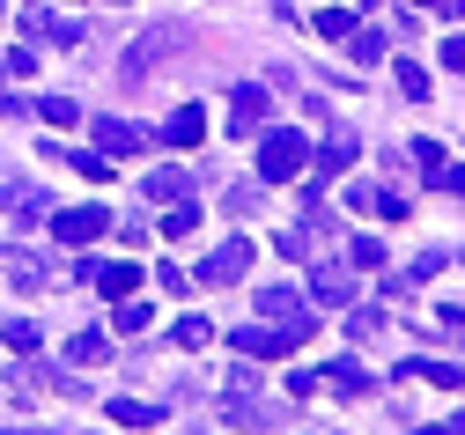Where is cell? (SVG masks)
Returning <instances> with one entry per match:
<instances>
[{
    "instance_id": "cell-1",
    "label": "cell",
    "mask_w": 465,
    "mask_h": 435,
    "mask_svg": "<svg viewBox=\"0 0 465 435\" xmlns=\"http://www.w3.org/2000/svg\"><path fill=\"white\" fill-rule=\"evenodd\" d=\"M185 44H193V23H155L148 37H134V44H126V59H119V82H148V74L163 67V59H170V52H185Z\"/></svg>"
},
{
    "instance_id": "cell-2",
    "label": "cell",
    "mask_w": 465,
    "mask_h": 435,
    "mask_svg": "<svg viewBox=\"0 0 465 435\" xmlns=\"http://www.w3.org/2000/svg\"><path fill=\"white\" fill-rule=\"evenodd\" d=\"M303 163H311V133H288V126L259 133V184H288V177H303Z\"/></svg>"
},
{
    "instance_id": "cell-3",
    "label": "cell",
    "mask_w": 465,
    "mask_h": 435,
    "mask_svg": "<svg viewBox=\"0 0 465 435\" xmlns=\"http://www.w3.org/2000/svg\"><path fill=\"white\" fill-rule=\"evenodd\" d=\"M311 340V325H273V318H259V325H237L229 332V347H237L244 361H281L288 347H303Z\"/></svg>"
},
{
    "instance_id": "cell-4",
    "label": "cell",
    "mask_w": 465,
    "mask_h": 435,
    "mask_svg": "<svg viewBox=\"0 0 465 435\" xmlns=\"http://www.w3.org/2000/svg\"><path fill=\"white\" fill-rule=\"evenodd\" d=\"M252 273V236H229L222 252L200 259V288H229V281H244Z\"/></svg>"
},
{
    "instance_id": "cell-5",
    "label": "cell",
    "mask_w": 465,
    "mask_h": 435,
    "mask_svg": "<svg viewBox=\"0 0 465 435\" xmlns=\"http://www.w3.org/2000/svg\"><path fill=\"white\" fill-rule=\"evenodd\" d=\"M52 222V236H60V243H74V252H82V243H96L104 229H111V214L104 207H60V214H45Z\"/></svg>"
},
{
    "instance_id": "cell-6",
    "label": "cell",
    "mask_w": 465,
    "mask_h": 435,
    "mask_svg": "<svg viewBox=\"0 0 465 435\" xmlns=\"http://www.w3.org/2000/svg\"><path fill=\"white\" fill-rule=\"evenodd\" d=\"M155 141H163V148H200V141H207V111H200V104H178Z\"/></svg>"
},
{
    "instance_id": "cell-7",
    "label": "cell",
    "mask_w": 465,
    "mask_h": 435,
    "mask_svg": "<svg viewBox=\"0 0 465 435\" xmlns=\"http://www.w3.org/2000/svg\"><path fill=\"white\" fill-rule=\"evenodd\" d=\"M266 104H273L266 82H244L237 96H229V126H237V133H259V126H266Z\"/></svg>"
},
{
    "instance_id": "cell-8",
    "label": "cell",
    "mask_w": 465,
    "mask_h": 435,
    "mask_svg": "<svg viewBox=\"0 0 465 435\" xmlns=\"http://www.w3.org/2000/svg\"><path fill=\"white\" fill-rule=\"evenodd\" d=\"M89 281H96V295H104V302H126V295H141V266H126V259L89 266Z\"/></svg>"
},
{
    "instance_id": "cell-9",
    "label": "cell",
    "mask_w": 465,
    "mask_h": 435,
    "mask_svg": "<svg viewBox=\"0 0 465 435\" xmlns=\"http://www.w3.org/2000/svg\"><path fill=\"white\" fill-rule=\"evenodd\" d=\"M259 318H273V325H318L296 288H259Z\"/></svg>"
},
{
    "instance_id": "cell-10",
    "label": "cell",
    "mask_w": 465,
    "mask_h": 435,
    "mask_svg": "<svg viewBox=\"0 0 465 435\" xmlns=\"http://www.w3.org/2000/svg\"><path fill=\"white\" fill-rule=\"evenodd\" d=\"M23 30H30V37H45V44H82V37H89V23H74V15H45V8H30V15H23Z\"/></svg>"
},
{
    "instance_id": "cell-11",
    "label": "cell",
    "mask_w": 465,
    "mask_h": 435,
    "mask_svg": "<svg viewBox=\"0 0 465 435\" xmlns=\"http://www.w3.org/2000/svg\"><path fill=\"white\" fill-rule=\"evenodd\" d=\"M311 295H318L325 310H340L347 295H355V266H332V259H325V266H311Z\"/></svg>"
},
{
    "instance_id": "cell-12",
    "label": "cell",
    "mask_w": 465,
    "mask_h": 435,
    "mask_svg": "<svg viewBox=\"0 0 465 435\" xmlns=\"http://www.w3.org/2000/svg\"><path fill=\"white\" fill-rule=\"evenodd\" d=\"M89 133H96V148H104V155H134V148L148 141L134 118H89Z\"/></svg>"
},
{
    "instance_id": "cell-13",
    "label": "cell",
    "mask_w": 465,
    "mask_h": 435,
    "mask_svg": "<svg viewBox=\"0 0 465 435\" xmlns=\"http://www.w3.org/2000/svg\"><path fill=\"white\" fill-rule=\"evenodd\" d=\"M347 200H355L362 214H384V222H406V200L391 193V184H370V177H362V184H347Z\"/></svg>"
},
{
    "instance_id": "cell-14",
    "label": "cell",
    "mask_w": 465,
    "mask_h": 435,
    "mask_svg": "<svg viewBox=\"0 0 465 435\" xmlns=\"http://www.w3.org/2000/svg\"><path fill=\"white\" fill-rule=\"evenodd\" d=\"M355 155H362V141H355V133H325V148H318V177L355 170Z\"/></svg>"
},
{
    "instance_id": "cell-15",
    "label": "cell",
    "mask_w": 465,
    "mask_h": 435,
    "mask_svg": "<svg viewBox=\"0 0 465 435\" xmlns=\"http://www.w3.org/2000/svg\"><path fill=\"white\" fill-rule=\"evenodd\" d=\"M325 384H332L340 399H362V391H370V369H362L355 354H340V361H325Z\"/></svg>"
},
{
    "instance_id": "cell-16",
    "label": "cell",
    "mask_w": 465,
    "mask_h": 435,
    "mask_svg": "<svg viewBox=\"0 0 465 435\" xmlns=\"http://www.w3.org/2000/svg\"><path fill=\"white\" fill-rule=\"evenodd\" d=\"M399 369H406V377L443 384V391H465V361H429V354H421V361H399Z\"/></svg>"
},
{
    "instance_id": "cell-17",
    "label": "cell",
    "mask_w": 465,
    "mask_h": 435,
    "mask_svg": "<svg viewBox=\"0 0 465 435\" xmlns=\"http://www.w3.org/2000/svg\"><path fill=\"white\" fill-rule=\"evenodd\" d=\"M0 207H8L15 222H45L52 207H45V193H37V184H8V193H0Z\"/></svg>"
},
{
    "instance_id": "cell-18",
    "label": "cell",
    "mask_w": 465,
    "mask_h": 435,
    "mask_svg": "<svg viewBox=\"0 0 465 435\" xmlns=\"http://www.w3.org/2000/svg\"><path fill=\"white\" fill-rule=\"evenodd\" d=\"M0 273H8L15 288H45V259L37 252H0Z\"/></svg>"
},
{
    "instance_id": "cell-19",
    "label": "cell",
    "mask_w": 465,
    "mask_h": 435,
    "mask_svg": "<svg viewBox=\"0 0 465 435\" xmlns=\"http://www.w3.org/2000/svg\"><path fill=\"white\" fill-rule=\"evenodd\" d=\"M141 193L170 207V200H185V193H193V177H185V170H148V184H141Z\"/></svg>"
},
{
    "instance_id": "cell-20",
    "label": "cell",
    "mask_w": 465,
    "mask_h": 435,
    "mask_svg": "<svg viewBox=\"0 0 465 435\" xmlns=\"http://www.w3.org/2000/svg\"><path fill=\"white\" fill-rule=\"evenodd\" d=\"M104 413L119 420V428H155V420H163V406H148V399H111Z\"/></svg>"
},
{
    "instance_id": "cell-21",
    "label": "cell",
    "mask_w": 465,
    "mask_h": 435,
    "mask_svg": "<svg viewBox=\"0 0 465 435\" xmlns=\"http://www.w3.org/2000/svg\"><path fill=\"white\" fill-rule=\"evenodd\" d=\"M37 118L45 126H82V104L74 96H37Z\"/></svg>"
},
{
    "instance_id": "cell-22",
    "label": "cell",
    "mask_w": 465,
    "mask_h": 435,
    "mask_svg": "<svg viewBox=\"0 0 465 435\" xmlns=\"http://www.w3.org/2000/svg\"><path fill=\"white\" fill-rule=\"evenodd\" d=\"M148 318H155V310H148V302H141V295H126V302H119V310H111V325H119V332H126V340H134V332H148Z\"/></svg>"
},
{
    "instance_id": "cell-23",
    "label": "cell",
    "mask_w": 465,
    "mask_h": 435,
    "mask_svg": "<svg viewBox=\"0 0 465 435\" xmlns=\"http://www.w3.org/2000/svg\"><path fill=\"white\" fill-rule=\"evenodd\" d=\"M104 354H111V340H104V332H74V340H67V361H82V369H96Z\"/></svg>"
},
{
    "instance_id": "cell-24",
    "label": "cell",
    "mask_w": 465,
    "mask_h": 435,
    "mask_svg": "<svg viewBox=\"0 0 465 435\" xmlns=\"http://www.w3.org/2000/svg\"><path fill=\"white\" fill-rule=\"evenodd\" d=\"M347 52H355V67H377L384 59V30H347Z\"/></svg>"
},
{
    "instance_id": "cell-25",
    "label": "cell",
    "mask_w": 465,
    "mask_h": 435,
    "mask_svg": "<svg viewBox=\"0 0 465 435\" xmlns=\"http://www.w3.org/2000/svg\"><path fill=\"white\" fill-rule=\"evenodd\" d=\"M347 266H355V273H377V266H384V243H377V236H355V243H347Z\"/></svg>"
},
{
    "instance_id": "cell-26",
    "label": "cell",
    "mask_w": 465,
    "mask_h": 435,
    "mask_svg": "<svg viewBox=\"0 0 465 435\" xmlns=\"http://www.w3.org/2000/svg\"><path fill=\"white\" fill-rule=\"evenodd\" d=\"M200 229V207L193 200H170V214H163V236H193Z\"/></svg>"
},
{
    "instance_id": "cell-27",
    "label": "cell",
    "mask_w": 465,
    "mask_h": 435,
    "mask_svg": "<svg viewBox=\"0 0 465 435\" xmlns=\"http://www.w3.org/2000/svg\"><path fill=\"white\" fill-rule=\"evenodd\" d=\"M311 30H318V37H347V30H355V8H318Z\"/></svg>"
},
{
    "instance_id": "cell-28",
    "label": "cell",
    "mask_w": 465,
    "mask_h": 435,
    "mask_svg": "<svg viewBox=\"0 0 465 435\" xmlns=\"http://www.w3.org/2000/svg\"><path fill=\"white\" fill-rule=\"evenodd\" d=\"M399 96H414V104H421V96H429V67H414V59H399Z\"/></svg>"
},
{
    "instance_id": "cell-29",
    "label": "cell",
    "mask_w": 465,
    "mask_h": 435,
    "mask_svg": "<svg viewBox=\"0 0 465 435\" xmlns=\"http://www.w3.org/2000/svg\"><path fill=\"white\" fill-rule=\"evenodd\" d=\"M347 332H355V340H377V332H384V310H377V302H362L355 318H347Z\"/></svg>"
},
{
    "instance_id": "cell-30",
    "label": "cell",
    "mask_w": 465,
    "mask_h": 435,
    "mask_svg": "<svg viewBox=\"0 0 465 435\" xmlns=\"http://www.w3.org/2000/svg\"><path fill=\"white\" fill-rule=\"evenodd\" d=\"M8 347L15 354H37V318H8Z\"/></svg>"
},
{
    "instance_id": "cell-31",
    "label": "cell",
    "mask_w": 465,
    "mask_h": 435,
    "mask_svg": "<svg viewBox=\"0 0 465 435\" xmlns=\"http://www.w3.org/2000/svg\"><path fill=\"white\" fill-rule=\"evenodd\" d=\"M429 177H436V193H450V200H465V170H458V163H436Z\"/></svg>"
},
{
    "instance_id": "cell-32",
    "label": "cell",
    "mask_w": 465,
    "mask_h": 435,
    "mask_svg": "<svg viewBox=\"0 0 465 435\" xmlns=\"http://www.w3.org/2000/svg\"><path fill=\"white\" fill-rule=\"evenodd\" d=\"M273 252H281V259H311V236H303V229H281Z\"/></svg>"
},
{
    "instance_id": "cell-33",
    "label": "cell",
    "mask_w": 465,
    "mask_h": 435,
    "mask_svg": "<svg viewBox=\"0 0 465 435\" xmlns=\"http://www.w3.org/2000/svg\"><path fill=\"white\" fill-rule=\"evenodd\" d=\"M67 163H74V170H82V177H96V184H104V177H111V155H104V148H96V155H89V148H82V155H67Z\"/></svg>"
},
{
    "instance_id": "cell-34",
    "label": "cell",
    "mask_w": 465,
    "mask_h": 435,
    "mask_svg": "<svg viewBox=\"0 0 465 435\" xmlns=\"http://www.w3.org/2000/svg\"><path fill=\"white\" fill-rule=\"evenodd\" d=\"M207 340H214L207 318H178V347H207Z\"/></svg>"
},
{
    "instance_id": "cell-35",
    "label": "cell",
    "mask_w": 465,
    "mask_h": 435,
    "mask_svg": "<svg viewBox=\"0 0 465 435\" xmlns=\"http://www.w3.org/2000/svg\"><path fill=\"white\" fill-rule=\"evenodd\" d=\"M222 207H229V214H259V193H252V184H237V193H229Z\"/></svg>"
},
{
    "instance_id": "cell-36",
    "label": "cell",
    "mask_w": 465,
    "mask_h": 435,
    "mask_svg": "<svg viewBox=\"0 0 465 435\" xmlns=\"http://www.w3.org/2000/svg\"><path fill=\"white\" fill-rule=\"evenodd\" d=\"M443 67H450V74H465V37H443Z\"/></svg>"
},
{
    "instance_id": "cell-37",
    "label": "cell",
    "mask_w": 465,
    "mask_h": 435,
    "mask_svg": "<svg viewBox=\"0 0 465 435\" xmlns=\"http://www.w3.org/2000/svg\"><path fill=\"white\" fill-rule=\"evenodd\" d=\"M443 435H465V413H450V420H443Z\"/></svg>"
},
{
    "instance_id": "cell-38",
    "label": "cell",
    "mask_w": 465,
    "mask_h": 435,
    "mask_svg": "<svg viewBox=\"0 0 465 435\" xmlns=\"http://www.w3.org/2000/svg\"><path fill=\"white\" fill-rule=\"evenodd\" d=\"M406 8H450V0H406Z\"/></svg>"
},
{
    "instance_id": "cell-39",
    "label": "cell",
    "mask_w": 465,
    "mask_h": 435,
    "mask_svg": "<svg viewBox=\"0 0 465 435\" xmlns=\"http://www.w3.org/2000/svg\"><path fill=\"white\" fill-rule=\"evenodd\" d=\"M450 15H458V23H465V0H450Z\"/></svg>"
},
{
    "instance_id": "cell-40",
    "label": "cell",
    "mask_w": 465,
    "mask_h": 435,
    "mask_svg": "<svg viewBox=\"0 0 465 435\" xmlns=\"http://www.w3.org/2000/svg\"><path fill=\"white\" fill-rule=\"evenodd\" d=\"M0 74H8V59H0Z\"/></svg>"
}]
</instances>
